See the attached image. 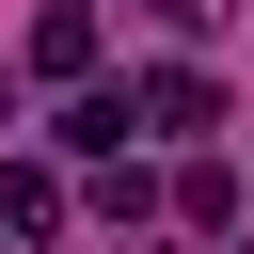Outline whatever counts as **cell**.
<instances>
[{"instance_id":"cell-1","label":"cell","mask_w":254,"mask_h":254,"mask_svg":"<svg viewBox=\"0 0 254 254\" xmlns=\"http://www.w3.org/2000/svg\"><path fill=\"white\" fill-rule=\"evenodd\" d=\"M127 127H143V143H206V127H222V79H206V64H143V79H127Z\"/></svg>"},{"instance_id":"cell-2","label":"cell","mask_w":254,"mask_h":254,"mask_svg":"<svg viewBox=\"0 0 254 254\" xmlns=\"http://www.w3.org/2000/svg\"><path fill=\"white\" fill-rule=\"evenodd\" d=\"M32 64L79 79V64H95V0H48V16H32Z\"/></svg>"},{"instance_id":"cell-3","label":"cell","mask_w":254,"mask_h":254,"mask_svg":"<svg viewBox=\"0 0 254 254\" xmlns=\"http://www.w3.org/2000/svg\"><path fill=\"white\" fill-rule=\"evenodd\" d=\"M0 222H64V175L48 159H0Z\"/></svg>"},{"instance_id":"cell-4","label":"cell","mask_w":254,"mask_h":254,"mask_svg":"<svg viewBox=\"0 0 254 254\" xmlns=\"http://www.w3.org/2000/svg\"><path fill=\"white\" fill-rule=\"evenodd\" d=\"M0 127H16V64H0Z\"/></svg>"}]
</instances>
